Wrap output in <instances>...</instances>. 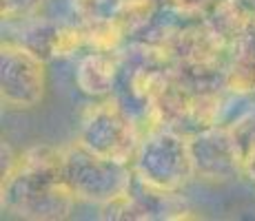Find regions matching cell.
Returning a JSON list of instances; mask_svg holds the SVG:
<instances>
[{"mask_svg": "<svg viewBox=\"0 0 255 221\" xmlns=\"http://www.w3.org/2000/svg\"><path fill=\"white\" fill-rule=\"evenodd\" d=\"M118 71H120L118 51H91L78 62L76 84L89 97H107L116 86Z\"/></svg>", "mask_w": 255, "mask_h": 221, "instance_id": "cell-7", "label": "cell"}, {"mask_svg": "<svg viewBox=\"0 0 255 221\" xmlns=\"http://www.w3.org/2000/svg\"><path fill=\"white\" fill-rule=\"evenodd\" d=\"M207 22L231 44H238L255 29V0H218Z\"/></svg>", "mask_w": 255, "mask_h": 221, "instance_id": "cell-8", "label": "cell"}, {"mask_svg": "<svg viewBox=\"0 0 255 221\" xmlns=\"http://www.w3.org/2000/svg\"><path fill=\"white\" fill-rule=\"evenodd\" d=\"M158 11V0H114L109 13L125 29L127 36L140 31Z\"/></svg>", "mask_w": 255, "mask_h": 221, "instance_id": "cell-12", "label": "cell"}, {"mask_svg": "<svg viewBox=\"0 0 255 221\" xmlns=\"http://www.w3.org/2000/svg\"><path fill=\"white\" fill-rule=\"evenodd\" d=\"M76 195L62 179V150L33 146L2 173V208L24 219L69 217Z\"/></svg>", "mask_w": 255, "mask_h": 221, "instance_id": "cell-1", "label": "cell"}, {"mask_svg": "<svg viewBox=\"0 0 255 221\" xmlns=\"http://www.w3.org/2000/svg\"><path fill=\"white\" fill-rule=\"evenodd\" d=\"M133 177L153 197H166L195 177L191 142L171 129H160L142 137L133 157Z\"/></svg>", "mask_w": 255, "mask_h": 221, "instance_id": "cell-2", "label": "cell"}, {"mask_svg": "<svg viewBox=\"0 0 255 221\" xmlns=\"http://www.w3.org/2000/svg\"><path fill=\"white\" fill-rule=\"evenodd\" d=\"M131 177L133 170H129V164L100 157L78 142L62 150V179L78 201L111 204L131 193Z\"/></svg>", "mask_w": 255, "mask_h": 221, "instance_id": "cell-3", "label": "cell"}, {"mask_svg": "<svg viewBox=\"0 0 255 221\" xmlns=\"http://www.w3.org/2000/svg\"><path fill=\"white\" fill-rule=\"evenodd\" d=\"M175 77V69L169 67H158V65H149L142 62L138 69H133V73L129 75V91L142 106L155 102L160 95L169 88V84Z\"/></svg>", "mask_w": 255, "mask_h": 221, "instance_id": "cell-10", "label": "cell"}, {"mask_svg": "<svg viewBox=\"0 0 255 221\" xmlns=\"http://www.w3.org/2000/svg\"><path fill=\"white\" fill-rule=\"evenodd\" d=\"M76 142L100 157L129 164L138 153L142 135L138 124L118 102L105 100L89 106L82 115Z\"/></svg>", "mask_w": 255, "mask_h": 221, "instance_id": "cell-4", "label": "cell"}, {"mask_svg": "<svg viewBox=\"0 0 255 221\" xmlns=\"http://www.w3.org/2000/svg\"><path fill=\"white\" fill-rule=\"evenodd\" d=\"M69 7L82 22H89L93 18L107 16L105 9H111V0H69Z\"/></svg>", "mask_w": 255, "mask_h": 221, "instance_id": "cell-16", "label": "cell"}, {"mask_svg": "<svg viewBox=\"0 0 255 221\" xmlns=\"http://www.w3.org/2000/svg\"><path fill=\"white\" fill-rule=\"evenodd\" d=\"M242 173L255 184V140L249 142L242 150Z\"/></svg>", "mask_w": 255, "mask_h": 221, "instance_id": "cell-17", "label": "cell"}, {"mask_svg": "<svg viewBox=\"0 0 255 221\" xmlns=\"http://www.w3.org/2000/svg\"><path fill=\"white\" fill-rule=\"evenodd\" d=\"M220 113H222V95H220V88L191 91L184 115L180 122L189 124L195 133L207 131V129H213V126L220 124Z\"/></svg>", "mask_w": 255, "mask_h": 221, "instance_id": "cell-11", "label": "cell"}, {"mask_svg": "<svg viewBox=\"0 0 255 221\" xmlns=\"http://www.w3.org/2000/svg\"><path fill=\"white\" fill-rule=\"evenodd\" d=\"M82 47H87V36H85V24L76 27V24H60L49 33L47 40V51L53 58H69L78 53Z\"/></svg>", "mask_w": 255, "mask_h": 221, "instance_id": "cell-14", "label": "cell"}, {"mask_svg": "<svg viewBox=\"0 0 255 221\" xmlns=\"http://www.w3.org/2000/svg\"><path fill=\"white\" fill-rule=\"evenodd\" d=\"M2 104L13 111L36 109L47 93V65L33 49L20 42H2Z\"/></svg>", "mask_w": 255, "mask_h": 221, "instance_id": "cell-5", "label": "cell"}, {"mask_svg": "<svg viewBox=\"0 0 255 221\" xmlns=\"http://www.w3.org/2000/svg\"><path fill=\"white\" fill-rule=\"evenodd\" d=\"M193 173L204 181H227L242 173V150L229 126H213L191 137Z\"/></svg>", "mask_w": 255, "mask_h": 221, "instance_id": "cell-6", "label": "cell"}, {"mask_svg": "<svg viewBox=\"0 0 255 221\" xmlns=\"http://www.w3.org/2000/svg\"><path fill=\"white\" fill-rule=\"evenodd\" d=\"M162 2L171 13L180 18H189V20L204 18L209 9H213V0H162Z\"/></svg>", "mask_w": 255, "mask_h": 221, "instance_id": "cell-15", "label": "cell"}, {"mask_svg": "<svg viewBox=\"0 0 255 221\" xmlns=\"http://www.w3.org/2000/svg\"><path fill=\"white\" fill-rule=\"evenodd\" d=\"M85 24V36H87V47L91 51H118L122 40L127 38L125 29L120 27L111 13L100 18H93Z\"/></svg>", "mask_w": 255, "mask_h": 221, "instance_id": "cell-13", "label": "cell"}, {"mask_svg": "<svg viewBox=\"0 0 255 221\" xmlns=\"http://www.w3.org/2000/svg\"><path fill=\"white\" fill-rule=\"evenodd\" d=\"M224 88L238 97L255 93V29L233 47L224 73Z\"/></svg>", "mask_w": 255, "mask_h": 221, "instance_id": "cell-9", "label": "cell"}]
</instances>
